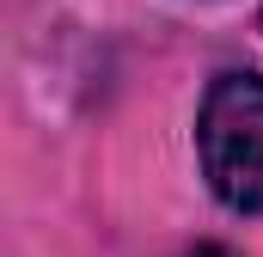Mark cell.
<instances>
[{"instance_id":"2","label":"cell","mask_w":263,"mask_h":257,"mask_svg":"<svg viewBox=\"0 0 263 257\" xmlns=\"http://www.w3.org/2000/svg\"><path fill=\"white\" fill-rule=\"evenodd\" d=\"M184 257H239L233 245H196V251H184Z\"/></svg>"},{"instance_id":"1","label":"cell","mask_w":263,"mask_h":257,"mask_svg":"<svg viewBox=\"0 0 263 257\" xmlns=\"http://www.w3.org/2000/svg\"><path fill=\"white\" fill-rule=\"evenodd\" d=\"M196 147L208 190L233 214H263V74H220L208 86Z\"/></svg>"}]
</instances>
